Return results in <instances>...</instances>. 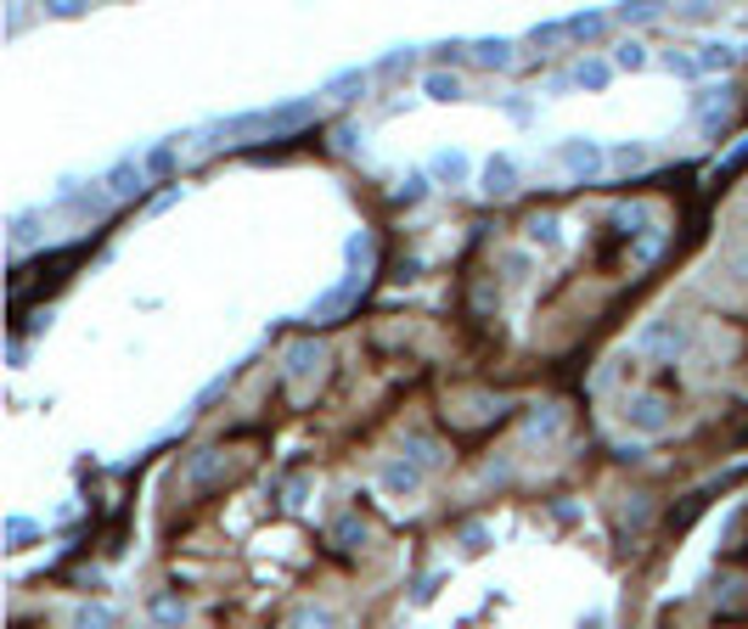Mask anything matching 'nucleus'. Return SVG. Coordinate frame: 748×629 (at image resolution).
<instances>
[{"mask_svg": "<svg viewBox=\"0 0 748 629\" xmlns=\"http://www.w3.org/2000/svg\"><path fill=\"white\" fill-rule=\"evenodd\" d=\"M659 68H665V74H676V79H697V74H704L692 52H665V57H659Z\"/></svg>", "mask_w": 748, "mask_h": 629, "instance_id": "c85d7f7f", "label": "nucleus"}, {"mask_svg": "<svg viewBox=\"0 0 748 629\" xmlns=\"http://www.w3.org/2000/svg\"><path fill=\"white\" fill-rule=\"evenodd\" d=\"M423 478H428V472L416 467L411 456H389V461L378 467V483H383L389 495H400V501H405V495H416V490H423Z\"/></svg>", "mask_w": 748, "mask_h": 629, "instance_id": "423d86ee", "label": "nucleus"}, {"mask_svg": "<svg viewBox=\"0 0 748 629\" xmlns=\"http://www.w3.org/2000/svg\"><path fill=\"white\" fill-rule=\"evenodd\" d=\"M681 23H715V7H686V12H676Z\"/></svg>", "mask_w": 748, "mask_h": 629, "instance_id": "ea45409f", "label": "nucleus"}, {"mask_svg": "<svg viewBox=\"0 0 748 629\" xmlns=\"http://www.w3.org/2000/svg\"><path fill=\"white\" fill-rule=\"evenodd\" d=\"M371 85V68H344V74H333L321 85V96H338V102H355V96Z\"/></svg>", "mask_w": 748, "mask_h": 629, "instance_id": "4468645a", "label": "nucleus"}, {"mask_svg": "<svg viewBox=\"0 0 748 629\" xmlns=\"http://www.w3.org/2000/svg\"><path fill=\"white\" fill-rule=\"evenodd\" d=\"M423 96H428V102H461V79L445 74V68H428L423 74Z\"/></svg>", "mask_w": 748, "mask_h": 629, "instance_id": "aec40b11", "label": "nucleus"}, {"mask_svg": "<svg viewBox=\"0 0 748 629\" xmlns=\"http://www.w3.org/2000/svg\"><path fill=\"white\" fill-rule=\"evenodd\" d=\"M423 198H428V175H405V180H400V191H394V203H405V209H411V203H423Z\"/></svg>", "mask_w": 748, "mask_h": 629, "instance_id": "473e14b6", "label": "nucleus"}, {"mask_svg": "<svg viewBox=\"0 0 748 629\" xmlns=\"http://www.w3.org/2000/svg\"><path fill=\"white\" fill-rule=\"evenodd\" d=\"M619 422L636 433V439H659V433L676 422V411H670V400H665V394H652V389H636V394H625V405H619Z\"/></svg>", "mask_w": 748, "mask_h": 629, "instance_id": "7ed1b4c3", "label": "nucleus"}, {"mask_svg": "<svg viewBox=\"0 0 748 629\" xmlns=\"http://www.w3.org/2000/svg\"><path fill=\"white\" fill-rule=\"evenodd\" d=\"M225 389H231V371H220V377H214V382H209V389H203V394H198V400H192V411H209V405H214V400H220V394H225Z\"/></svg>", "mask_w": 748, "mask_h": 629, "instance_id": "e433bc0d", "label": "nucleus"}, {"mask_svg": "<svg viewBox=\"0 0 748 629\" xmlns=\"http://www.w3.org/2000/svg\"><path fill=\"white\" fill-rule=\"evenodd\" d=\"M602 624H607V613H602V607H591V613H580V624H574V629H602Z\"/></svg>", "mask_w": 748, "mask_h": 629, "instance_id": "79ce46f5", "label": "nucleus"}, {"mask_svg": "<svg viewBox=\"0 0 748 629\" xmlns=\"http://www.w3.org/2000/svg\"><path fill=\"white\" fill-rule=\"evenodd\" d=\"M321 360H326V355H321L315 337H299V344L288 349V360H282V366H288V382H310V377L321 371Z\"/></svg>", "mask_w": 748, "mask_h": 629, "instance_id": "f8f14e48", "label": "nucleus"}, {"mask_svg": "<svg viewBox=\"0 0 748 629\" xmlns=\"http://www.w3.org/2000/svg\"><path fill=\"white\" fill-rule=\"evenodd\" d=\"M411 63H416V45H394V52L371 68V79H378V74H400V68H411Z\"/></svg>", "mask_w": 748, "mask_h": 629, "instance_id": "72a5a7b5", "label": "nucleus"}, {"mask_svg": "<svg viewBox=\"0 0 748 629\" xmlns=\"http://www.w3.org/2000/svg\"><path fill=\"white\" fill-rule=\"evenodd\" d=\"M34 535H40L34 517H7V540H12V546H23V540H34Z\"/></svg>", "mask_w": 748, "mask_h": 629, "instance_id": "c9c22d12", "label": "nucleus"}, {"mask_svg": "<svg viewBox=\"0 0 748 629\" xmlns=\"http://www.w3.org/2000/svg\"><path fill=\"white\" fill-rule=\"evenodd\" d=\"M102 186L113 191V203H135V198L147 191V164L135 158V153H124V158H119V164L102 175Z\"/></svg>", "mask_w": 748, "mask_h": 629, "instance_id": "39448f33", "label": "nucleus"}, {"mask_svg": "<svg viewBox=\"0 0 748 629\" xmlns=\"http://www.w3.org/2000/svg\"><path fill=\"white\" fill-rule=\"evenodd\" d=\"M333 540H344V551H349L355 540H366V523H360V517H344V523L333 528Z\"/></svg>", "mask_w": 748, "mask_h": 629, "instance_id": "4c0bfd02", "label": "nucleus"}, {"mask_svg": "<svg viewBox=\"0 0 748 629\" xmlns=\"http://www.w3.org/2000/svg\"><path fill=\"white\" fill-rule=\"evenodd\" d=\"M647 63H652V52H647V45H641V40H636V34H630V40H619V45H614V68H619V74H641V68H647Z\"/></svg>", "mask_w": 748, "mask_h": 629, "instance_id": "b1692460", "label": "nucleus"}, {"mask_svg": "<svg viewBox=\"0 0 748 629\" xmlns=\"http://www.w3.org/2000/svg\"><path fill=\"white\" fill-rule=\"evenodd\" d=\"M490 540H495V528H490V523H467V528H461V557H484V551H490Z\"/></svg>", "mask_w": 748, "mask_h": 629, "instance_id": "bb28decb", "label": "nucleus"}, {"mask_svg": "<svg viewBox=\"0 0 748 629\" xmlns=\"http://www.w3.org/2000/svg\"><path fill=\"white\" fill-rule=\"evenodd\" d=\"M614 74H619L614 63H602V57H585V63L574 68V85H580V90H607V85H614Z\"/></svg>", "mask_w": 748, "mask_h": 629, "instance_id": "5701e85b", "label": "nucleus"}, {"mask_svg": "<svg viewBox=\"0 0 748 629\" xmlns=\"http://www.w3.org/2000/svg\"><path fill=\"white\" fill-rule=\"evenodd\" d=\"M479 180H484V186H479L484 198H512V191H518V164H512V153H495Z\"/></svg>", "mask_w": 748, "mask_h": 629, "instance_id": "6e6552de", "label": "nucleus"}, {"mask_svg": "<svg viewBox=\"0 0 748 629\" xmlns=\"http://www.w3.org/2000/svg\"><path fill=\"white\" fill-rule=\"evenodd\" d=\"M434 63L450 74L456 63H467V45H461V40H445V45H434Z\"/></svg>", "mask_w": 748, "mask_h": 629, "instance_id": "f704fd0d", "label": "nucleus"}, {"mask_svg": "<svg viewBox=\"0 0 748 629\" xmlns=\"http://www.w3.org/2000/svg\"><path fill=\"white\" fill-rule=\"evenodd\" d=\"M557 427H563V416H557L551 405H540V411L529 416V439H557Z\"/></svg>", "mask_w": 748, "mask_h": 629, "instance_id": "7c9ffc66", "label": "nucleus"}, {"mask_svg": "<svg viewBox=\"0 0 748 629\" xmlns=\"http://www.w3.org/2000/svg\"><path fill=\"white\" fill-rule=\"evenodd\" d=\"M175 147H180V135L158 141V147H153V153L142 158V164H147V175H169V169H175Z\"/></svg>", "mask_w": 748, "mask_h": 629, "instance_id": "cd10ccee", "label": "nucleus"}, {"mask_svg": "<svg viewBox=\"0 0 748 629\" xmlns=\"http://www.w3.org/2000/svg\"><path fill=\"white\" fill-rule=\"evenodd\" d=\"M315 119V96H293V102H276V108H254V113H237V119H220L209 135H293Z\"/></svg>", "mask_w": 748, "mask_h": 629, "instance_id": "f257e3e1", "label": "nucleus"}, {"mask_svg": "<svg viewBox=\"0 0 748 629\" xmlns=\"http://www.w3.org/2000/svg\"><path fill=\"white\" fill-rule=\"evenodd\" d=\"M220 472V450H198L192 461H186V478H192V483H209Z\"/></svg>", "mask_w": 748, "mask_h": 629, "instance_id": "c756f323", "label": "nucleus"}, {"mask_svg": "<svg viewBox=\"0 0 748 629\" xmlns=\"http://www.w3.org/2000/svg\"><path fill=\"white\" fill-rule=\"evenodd\" d=\"M366 259H371V236H366V231H349V236H344V265L355 270V265H366Z\"/></svg>", "mask_w": 748, "mask_h": 629, "instance_id": "2f4dec72", "label": "nucleus"}, {"mask_svg": "<svg viewBox=\"0 0 748 629\" xmlns=\"http://www.w3.org/2000/svg\"><path fill=\"white\" fill-rule=\"evenodd\" d=\"M467 175H473V158L456 153V147H445V153L428 158V180H439V186H467Z\"/></svg>", "mask_w": 748, "mask_h": 629, "instance_id": "9d476101", "label": "nucleus"}, {"mask_svg": "<svg viewBox=\"0 0 748 629\" xmlns=\"http://www.w3.org/2000/svg\"><path fill=\"white\" fill-rule=\"evenodd\" d=\"M563 23H569V40H602L607 29H614V12H574Z\"/></svg>", "mask_w": 748, "mask_h": 629, "instance_id": "f3484780", "label": "nucleus"}, {"mask_svg": "<svg viewBox=\"0 0 748 629\" xmlns=\"http://www.w3.org/2000/svg\"><path fill=\"white\" fill-rule=\"evenodd\" d=\"M743 164H748V141H743V147H737V153H732V158H726V164H721V175H737V169H743Z\"/></svg>", "mask_w": 748, "mask_h": 629, "instance_id": "a19ab883", "label": "nucleus"}, {"mask_svg": "<svg viewBox=\"0 0 748 629\" xmlns=\"http://www.w3.org/2000/svg\"><path fill=\"white\" fill-rule=\"evenodd\" d=\"M737 63V45H726V40H704V45H697V68H704V74H726Z\"/></svg>", "mask_w": 748, "mask_h": 629, "instance_id": "6ab92c4d", "label": "nucleus"}, {"mask_svg": "<svg viewBox=\"0 0 748 629\" xmlns=\"http://www.w3.org/2000/svg\"><path fill=\"white\" fill-rule=\"evenodd\" d=\"M74 629H119V613L108 602H79L74 607Z\"/></svg>", "mask_w": 748, "mask_h": 629, "instance_id": "4be33fe9", "label": "nucleus"}, {"mask_svg": "<svg viewBox=\"0 0 748 629\" xmlns=\"http://www.w3.org/2000/svg\"><path fill=\"white\" fill-rule=\"evenodd\" d=\"M439 579H445V573H428L423 585H416V607H428V602L439 596Z\"/></svg>", "mask_w": 748, "mask_h": 629, "instance_id": "58836bf2", "label": "nucleus"}, {"mask_svg": "<svg viewBox=\"0 0 748 629\" xmlns=\"http://www.w3.org/2000/svg\"><path fill=\"white\" fill-rule=\"evenodd\" d=\"M647 141H619V147L614 153H607V164H614V169H647Z\"/></svg>", "mask_w": 748, "mask_h": 629, "instance_id": "393cba45", "label": "nucleus"}, {"mask_svg": "<svg viewBox=\"0 0 748 629\" xmlns=\"http://www.w3.org/2000/svg\"><path fill=\"white\" fill-rule=\"evenodd\" d=\"M557 164H563L574 180H596L602 169H607V147L602 141H591V135H569V141H557V153H551Z\"/></svg>", "mask_w": 748, "mask_h": 629, "instance_id": "20e7f679", "label": "nucleus"}, {"mask_svg": "<svg viewBox=\"0 0 748 629\" xmlns=\"http://www.w3.org/2000/svg\"><path fill=\"white\" fill-rule=\"evenodd\" d=\"M400 456H411L423 472H439V467L450 461V450L434 439V433H405V450H400Z\"/></svg>", "mask_w": 748, "mask_h": 629, "instance_id": "9b49d317", "label": "nucleus"}, {"mask_svg": "<svg viewBox=\"0 0 748 629\" xmlns=\"http://www.w3.org/2000/svg\"><path fill=\"white\" fill-rule=\"evenodd\" d=\"M52 18H85V7H79V0H57Z\"/></svg>", "mask_w": 748, "mask_h": 629, "instance_id": "37998d69", "label": "nucleus"}, {"mask_svg": "<svg viewBox=\"0 0 748 629\" xmlns=\"http://www.w3.org/2000/svg\"><path fill=\"white\" fill-rule=\"evenodd\" d=\"M659 18H665L659 0H636V7H614V23H619V29H652Z\"/></svg>", "mask_w": 748, "mask_h": 629, "instance_id": "dca6fc26", "label": "nucleus"}, {"mask_svg": "<svg viewBox=\"0 0 748 629\" xmlns=\"http://www.w3.org/2000/svg\"><path fill=\"white\" fill-rule=\"evenodd\" d=\"M147 618H153L158 629H180L186 618H192V607H186V596H169V591H153V596H147Z\"/></svg>", "mask_w": 748, "mask_h": 629, "instance_id": "ddd939ff", "label": "nucleus"}, {"mask_svg": "<svg viewBox=\"0 0 748 629\" xmlns=\"http://www.w3.org/2000/svg\"><path fill=\"white\" fill-rule=\"evenodd\" d=\"M473 63H479V68H495V74H506V68H518V45H512L506 34L473 40Z\"/></svg>", "mask_w": 748, "mask_h": 629, "instance_id": "1a4fd4ad", "label": "nucleus"}, {"mask_svg": "<svg viewBox=\"0 0 748 629\" xmlns=\"http://www.w3.org/2000/svg\"><path fill=\"white\" fill-rule=\"evenodd\" d=\"M355 299H360V270H349L338 287H326V293L310 304V321H338V315H344Z\"/></svg>", "mask_w": 748, "mask_h": 629, "instance_id": "0eeeda50", "label": "nucleus"}, {"mask_svg": "<svg viewBox=\"0 0 748 629\" xmlns=\"http://www.w3.org/2000/svg\"><path fill=\"white\" fill-rule=\"evenodd\" d=\"M686 344H692V321H681V315H652V321H641V332H636V355L641 360H676V355H686Z\"/></svg>", "mask_w": 748, "mask_h": 629, "instance_id": "f03ea898", "label": "nucleus"}, {"mask_svg": "<svg viewBox=\"0 0 748 629\" xmlns=\"http://www.w3.org/2000/svg\"><path fill=\"white\" fill-rule=\"evenodd\" d=\"M288 629H338V624H333V613H326V607H315V602H304V607H293V618H288Z\"/></svg>", "mask_w": 748, "mask_h": 629, "instance_id": "a878e982", "label": "nucleus"}, {"mask_svg": "<svg viewBox=\"0 0 748 629\" xmlns=\"http://www.w3.org/2000/svg\"><path fill=\"white\" fill-rule=\"evenodd\" d=\"M614 225H619V236H647V231H652V209H647V203H619V209H614Z\"/></svg>", "mask_w": 748, "mask_h": 629, "instance_id": "412c9836", "label": "nucleus"}, {"mask_svg": "<svg viewBox=\"0 0 748 629\" xmlns=\"http://www.w3.org/2000/svg\"><path fill=\"white\" fill-rule=\"evenodd\" d=\"M40 225H45V209H23V214H12V225H7V242H12V248L23 254L29 242L40 236Z\"/></svg>", "mask_w": 748, "mask_h": 629, "instance_id": "a211bd4d", "label": "nucleus"}, {"mask_svg": "<svg viewBox=\"0 0 748 629\" xmlns=\"http://www.w3.org/2000/svg\"><path fill=\"white\" fill-rule=\"evenodd\" d=\"M524 236H529V248H557V242H563V220H557V214H529Z\"/></svg>", "mask_w": 748, "mask_h": 629, "instance_id": "2eb2a0df", "label": "nucleus"}]
</instances>
